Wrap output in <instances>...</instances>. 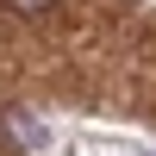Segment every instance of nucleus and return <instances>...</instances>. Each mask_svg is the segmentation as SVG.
<instances>
[{"instance_id":"nucleus-1","label":"nucleus","mask_w":156,"mask_h":156,"mask_svg":"<svg viewBox=\"0 0 156 156\" xmlns=\"http://www.w3.org/2000/svg\"><path fill=\"white\" fill-rule=\"evenodd\" d=\"M0 6H6V12H19V19H37V12H50L56 0H0Z\"/></svg>"}]
</instances>
